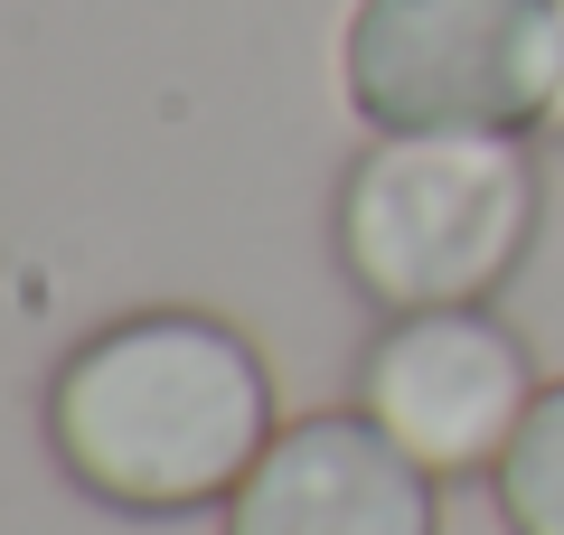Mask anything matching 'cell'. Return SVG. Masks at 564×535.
<instances>
[{
	"label": "cell",
	"instance_id": "cell-6",
	"mask_svg": "<svg viewBox=\"0 0 564 535\" xmlns=\"http://www.w3.org/2000/svg\"><path fill=\"white\" fill-rule=\"evenodd\" d=\"M489 489H499L508 535H564V376L536 385V404H527L508 460L489 470Z\"/></svg>",
	"mask_w": 564,
	"mask_h": 535
},
{
	"label": "cell",
	"instance_id": "cell-3",
	"mask_svg": "<svg viewBox=\"0 0 564 535\" xmlns=\"http://www.w3.org/2000/svg\"><path fill=\"white\" fill-rule=\"evenodd\" d=\"M339 85L367 132H545L555 0H358Z\"/></svg>",
	"mask_w": 564,
	"mask_h": 535
},
{
	"label": "cell",
	"instance_id": "cell-7",
	"mask_svg": "<svg viewBox=\"0 0 564 535\" xmlns=\"http://www.w3.org/2000/svg\"><path fill=\"white\" fill-rule=\"evenodd\" d=\"M545 132H564V0H555V113H545Z\"/></svg>",
	"mask_w": 564,
	"mask_h": 535
},
{
	"label": "cell",
	"instance_id": "cell-4",
	"mask_svg": "<svg viewBox=\"0 0 564 535\" xmlns=\"http://www.w3.org/2000/svg\"><path fill=\"white\" fill-rule=\"evenodd\" d=\"M536 385V357L499 310H404L358 357V414L433 479L499 470Z\"/></svg>",
	"mask_w": 564,
	"mask_h": 535
},
{
	"label": "cell",
	"instance_id": "cell-1",
	"mask_svg": "<svg viewBox=\"0 0 564 535\" xmlns=\"http://www.w3.org/2000/svg\"><path fill=\"white\" fill-rule=\"evenodd\" d=\"M273 376L217 310H132L47 376V451L122 516L226 507L273 441Z\"/></svg>",
	"mask_w": 564,
	"mask_h": 535
},
{
	"label": "cell",
	"instance_id": "cell-2",
	"mask_svg": "<svg viewBox=\"0 0 564 535\" xmlns=\"http://www.w3.org/2000/svg\"><path fill=\"white\" fill-rule=\"evenodd\" d=\"M545 217L527 132H377L339 178V273L404 310H489Z\"/></svg>",
	"mask_w": 564,
	"mask_h": 535
},
{
	"label": "cell",
	"instance_id": "cell-5",
	"mask_svg": "<svg viewBox=\"0 0 564 535\" xmlns=\"http://www.w3.org/2000/svg\"><path fill=\"white\" fill-rule=\"evenodd\" d=\"M433 489L367 414H302L236 479L226 535H443Z\"/></svg>",
	"mask_w": 564,
	"mask_h": 535
}]
</instances>
